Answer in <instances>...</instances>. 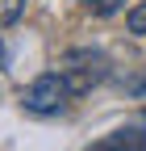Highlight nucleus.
<instances>
[{
	"label": "nucleus",
	"instance_id": "f257e3e1",
	"mask_svg": "<svg viewBox=\"0 0 146 151\" xmlns=\"http://www.w3.org/2000/svg\"><path fill=\"white\" fill-rule=\"evenodd\" d=\"M71 97H75V92H71V84L63 80V71H42L38 80L21 92V105H25V113H33V118H54V113L67 109Z\"/></svg>",
	"mask_w": 146,
	"mask_h": 151
},
{
	"label": "nucleus",
	"instance_id": "f03ea898",
	"mask_svg": "<svg viewBox=\"0 0 146 151\" xmlns=\"http://www.w3.org/2000/svg\"><path fill=\"white\" fill-rule=\"evenodd\" d=\"M63 80L71 84V92L75 97H84V92H92L104 76H108V59L100 50H88V46H79V50H67L63 55Z\"/></svg>",
	"mask_w": 146,
	"mask_h": 151
},
{
	"label": "nucleus",
	"instance_id": "7ed1b4c3",
	"mask_svg": "<svg viewBox=\"0 0 146 151\" xmlns=\"http://www.w3.org/2000/svg\"><path fill=\"white\" fill-rule=\"evenodd\" d=\"M96 151H113V147H146V130L142 126H125V130H113V134H108V139H96L92 143Z\"/></svg>",
	"mask_w": 146,
	"mask_h": 151
},
{
	"label": "nucleus",
	"instance_id": "20e7f679",
	"mask_svg": "<svg viewBox=\"0 0 146 151\" xmlns=\"http://www.w3.org/2000/svg\"><path fill=\"white\" fill-rule=\"evenodd\" d=\"M21 17H25V0H0V29L17 25Z\"/></svg>",
	"mask_w": 146,
	"mask_h": 151
},
{
	"label": "nucleus",
	"instance_id": "39448f33",
	"mask_svg": "<svg viewBox=\"0 0 146 151\" xmlns=\"http://www.w3.org/2000/svg\"><path fill=\"white\" fill-rule=\"evenodd\" d=\"M125 25H130V34L146 38V0H142V4H134L130 13H125Z\"/></svg>",
	"mask_w": 146,
	"mask_h": 151
},
{
	"label": "nucleus",
	"instance_id": "423d86ee",
	"mask_svg": "<svg viewBox=\"0 0 146 151\" xmlns=\"http://www.w3.org/2000/svg\"><path fill=\"white\" fill-rule=\"evenodd\" d=\"M125 4V0H88V9H92V17H113L117 9Z\"/></svg>",
	"mask_w": 146,
	"mask_h": 151
},
{
	"label": "nucleus",
	"instance_id": "0eeeda50",
	"mask_svg": "<svg viewBox=\"0 0 146 151\" xmlns=\"http://www.w3.org/2000/svg\"><path fill=\"white\" fill-rule=\"evenodd\" d=\"M9 63H13V55H9V46H4V38H0V71H9Z\"/></svg>",
	"mask_w": 146,
	"mask_h": 151
},
{
	"label": "nucleus",
	"instance_id": "6e6552de",
	"mask_svg": "<svg viewBox=\"0 0 146 151\" xmlns=\"http://www.w3.org/2000/svg\"><path fill=\"white\" fill-rule=\"evenodd\" d=\"M130 92H134V97H146V76H142V80H134V84H130Z\"/></svg>",
	"mask_w": 146,
	"mask_h": 151
}]
</instances>
